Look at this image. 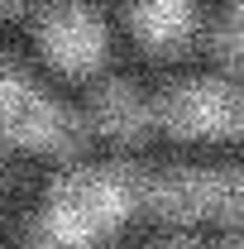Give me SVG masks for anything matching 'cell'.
I'll return each mask as SVG.
<instances>
[{"mask_svg":"<svg viewBox=\"0 0 244 249\" xmlns=\"http://www.w3.org/2000/svg\"><path fill=\"white\" fill-rule=\"evenodd\" d=\"M215 34H220L225 48H244V0H230V5H225V15H220Z\"/></svg>","mask_w":244,"mask_h":249,"instance_id":"cell-3","label":"cell"},{"mask_svg":"<svg viewBox=\"0 0 244 249\" xmlns=\"http://www.w3.org/2000/svg\"><path fill=\"white\" fill-rule=\"evenodd\" d=\"M34 43L67 77H91L110 53V24L87 0H48L34 15Z\"/></svg>","mask_w":244,"mask_h":249,"instance_id":"cell-1","label":"cell"},{"mask_svg":"<svg viewBox=\"0 0 244 249\" xmlns=\"http://www.w3.org/2000/svg\"><path fill=\"white\" fill-rule=\"evenodd\" d=\"M230 249H244V240H235V245H230Z\"/></svg>","mask_w":244,"mask_h":249,"instance_id":"cell-5","label":"cell"},{"mask_svg":"<svg viewBox=\"0 0 244 249\" xmlns=\"http://www.w3.org/2000/svg\"><path fill=\"white\" fill-rule=\"evenodd\" d=\"M124 34L153 58H177L211 34V15L201 0H124Z\"/></svg>","mask_w":244,"mask_h":249,"instance_id":"cell-2","label":"cell"},{"mask_svg":"<svg viewBox=\"0 0 244 249\" xmlns=\"http://www.w3.org/2000/svg\"><path fill=\"white\" fill-rule=\"evenodd\" d=\"M19 10H38V0H0V15H19Z\"/></svg>","mask_w":244,"mask_h":249,"instance_id":"cell-4","label":"cell"}]
</instances>
